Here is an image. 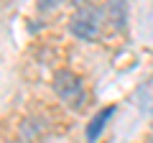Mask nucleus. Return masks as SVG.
Instances as JSON below:
<instances>
[{"label": "nucleus", "instance_id": "1", "mask_svg": "<svg viewBox=\"0 0 153 143\" xmlns=\"http://www.w3.org/2000/svg\"><path fill=\"white\" fill-rule=\"evenodd\" d=\"M51 87H54L56 97H59L66 107H71V110H82L84 105H87V89H84V82H82L79 74H74V72L59 69L54 74Z\"/></svg>", "mask_w": 153, "mask_h": 143}, {"label": "nucleus", "instance_id": "2", "mask_svg": "<svg viewBox=\"0 0 153 143\" xmlns=\"http://www.w3.org/2000/svg\"><path fill=\"white\" fill-rule=\"evenodd\" d=\"M69 31L79 41H97L102 33V10L92 5H79L69 18Z\"/></svg>", "mask_w": 153, "mask_h": 143}, {"label": "nucleus", "instance_id": "3", "mask_svg": "<svg viewBox=\"0 0 153 143\" xmlns=\"http://www.w3.org/2000/svg\"><path fill=\"white\" fill-rule=\"evenodd\" d=\"M46 136H49V123H46L44 118H38V115L26 118V120L21 123V128H18L21 143H44Z\"/></svg>", "mask_w": 153, "mask_h": 143}, {"label": "nucleus", "instance_id": "4", "mask_svg": "<svg viewBox=\"0 0 153 143\" xmlns=\"http://www.w3.org/2000/svg\"><path fill=\"white\" fill-rule=\"evenodd\" d=\"M115 112H117V107H115V105H107V107H102L100 112H94V118L89 120L87 130H84V138H87V143H94L100 136H102V130L107 128V123L112 120Z\"/></svg>", "mask_w": 153, "mask_h": 143}, {"label": "nucleus", "instance_id": "5", "mask_svg": "<svg viewBox=\"0 0 153 143\" xmlns=\"http://www.w3.org/2000/svg\"><path fill=\"white\" fill-rule=\"evenodd\" d=\"M135 100H138V105H140V110L153 120V79H146V82L138 87Z\"/></svg>", "mask_w": 153, "mask_h": 143}, {"label": "nucleus", "instance_id": "6", "mask_svg": "<svg viewBox=\"0 0 153 143\" xmlns=\"http://www.w3.org/2000/svg\"><path fill=\"white\" fill-rule=\"evenodd\" d=\"M107 13H110L112 21H117V28H125V13H128L125 3H112V5L107 8Z\"/></svg>", "mask_w": 153, "mask_h": 143}]
</instances>
